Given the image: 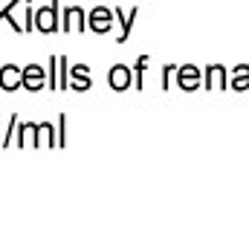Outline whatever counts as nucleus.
I'll return each mask as SVG.
<instances>
[{
  "instance_id": "obj_4",
  "label": "nucleus",
  "mask_w": 249,
  "mask_h": 249,
  "mask_svg": "<svg viewBox=\"0 0 249 249\" xmlns=\"http://www.w3.org/2000/svg\"><path fill=\"white\" fill-rule=\"evenodd\" d=\"M93 26H96L99 32H102V29H107V15H102V12H96V15H93Z\"/></svg>"
},
{
  "instance_id": "obj_1",
  "label": "nucleus",
  "mask_w": 249,
  "mask_h": 249,
  "mask_svg": "<svg viewBox=\"0 0 249 249\" xmlns=\"http://www.w3.org/2000/svg\"><path fill=\"white\" fill-rule=\"evenodd\" d=\"M53 23H55V12H53V9L38 12V26H41L44 32H53Z\"/></svg>"
},
{
  "instance_id": "obj_3",
  "label": "nucleus",
  "mask_w": 249,
  "mask_h": 249,
  "mask_svg": "<svg viewBox=\"0 0 249 249\" xmlns=\"http://www.w3.org/2000/svg\"><path fill=\"white\" fill-rule=\"evenodd\" d=\"M127 75H130L127 70L116 67V70H113V78H110V81H113V87H122V84H127Z\"/></svg>"
},
{
  "instance_id": "obj_2",
  "label": "nucleus",
  "mask_w": 249,
  "mask_h": 249,
  "mask_svg": "<svg viewBox=\"0 0 249 249\" xmlns=\"http://www.w3.org/2000/svg\"><path fill=\"white\" fill-rule=\"evenodd\" d=\"M41 75H44V72H41V67H29L23 81H26L29 87H41Z\"/></svg>"
},
{
  "instance_id": "obj_5",
  "label": "nucleus",
  "mask_w": 249,
  "mask_h": 249,
  "mask_svg": "<svg viewBox=\"0 0 249 249\" xmlns=\"http://www.w3.org/2000/svg\"><path fill=\"white\" fill-rule=\"evenodd\" d=\"M15 75H18L15 70H3V87H15V84H18Z\"/></svg>"
}]
</instances>
